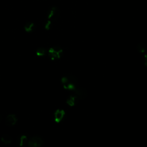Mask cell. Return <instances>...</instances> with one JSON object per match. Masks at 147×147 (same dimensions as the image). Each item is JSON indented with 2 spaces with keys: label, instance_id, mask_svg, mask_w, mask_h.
I'll return each mask as SVG.
<instances>
[{
  "label": "cell",
  "instance_id": "1",
  "mask_svg": "<svg viewBox=\"0 0 147 147\" xmlns=\"http://www.w3.org/2000/svg\"><path fill=\"white\" fill-rule=\"evenodd\" d=\"M61 82L63 87L67 90H74L76 87V78L72 75H67L61 78Z\"/></svg>",
  "mask_w": 147,
  "mask_h": 147
},
{
  "label": "cell",
  "instance_id": "2",
  "mask_svg": "<svg viewBox=\"0 0 147 147\" xmlns=\"http://www.w3.org/2000/svg\"><path fill=\"white\" fill-rule=\"evenodd\" d=\"M63 53V49L58 46L51 47L48 50V55L52 60L60 58Z\"/></svg>",
  "mask_w": 147,
  "mask_h": 147
},
{
  "label": "cell",
  "instance_id": "3",
  "mask_svg": "<svg viewBox=\"0 0 147 147\" xmlns=\"http://www.w3.org/2000/svg\"><path fill=\"white\" fill-rule=\"evenodd\" d=\"M27 143L28 147H42L44 141L41 137L34 136L31 137Z\"/></svg>",
  "mask_w": 147,
  "mask_h": 147
},
{
  "label": "cell",
  "instance_id": "4",
  "mask_svg": "<svg viewBox=\"0 0 147 147\" xmlns=\"http://www.w3.org/2000/svg\"><path fill=\"white\" fill-rule=\"evenodd\" d=\"M59 16H60V11L57 7L55 6H53L48 10L47 13L48 20H49L51 22L55 21L58 19Z\"/></svg>",
  "mask_w": 147,
  "mask_h": 147
},
{
  "label": "cell",
  "instance_id": "5",
  "mask_svg": "<svg viewBox=\"0 0 147 147\" xmlns=\"http://www.w3.org/2000/svg\"><path fill=\"white\" fill-rule=\"evenodd\" d=\"M74 90V93L75 95L79 99L83 100L86 99L88 96L87 90L84 87H76Z\"/></svg>",
  "mask_w": 147,
  "mask_h": 147
},
{
  "label": "cell",
  "instance_id": "6",
  "mask_svg": "<svg viewBox=\"0 0 147 147\" xmlns=\"http://www.w3.org/2000/svg\"><path fill=\"white\" fill-rule=\"evenodd\" d=\"M17 121V118L14 114H9L8 115L5 120L6 125L7 126H14Z\"/></svg>",
  "mask_w": 147,
  "mask_h": 147
},
{
  "label": "cell",
  "instance_id": "7",
  "mask_svg": "<svg viewBox=\"0 0 147 147\" xmlns=\"http://www.w3.org/2000/svg\"><path fill=\"white\" fill-rule=\"evenodd\" d=\"M65 115V111L61 109H57L54 113V119L57 123L60 122L64 118Z\"/></svg>",
  "mask_w": 147,
  "mask_h": 147
},
{
  "label": "cell",
  "instance_id": "8",
  "mask_svg": "<svg viewBox=\"0 0 147 147\" xmlns=\"http://www.w3.org/2000/svg\"><path fill=\"white\" fill-rule=\"evenodd\" d=\"M35 28V24L32 21H28L24 25V29L25 32L27 33L33 32Z\"/></svg>",
  "mask_w": 147,
  "mask_h": 147
},
{
  "label": "cell",
  "instance_id": "9",
  "mask_svg": "<svg viewBox=\"0 0 147 147\" xmlns=\"http://www.w3.org/2000/svg\"><path fill=\"white\" fill-rule=\"evenodd\" d=\"M78 99H79L78 98L76 95L70 96L69 98H68L66 102L68 105H69L71 106H73L77 103Z\"/></svg>",
  "mask_w": 147,
  "mask_h": 147
},
{
  "label": "cell",
  "instance_id": "10",
  "mask_svg": "<svg viewBox=\"0 0 147 147\" xmlns=\"http://www.w3.org/2000/svg\"><path fill=\"white\" fill-rule=\"evenodd\" d=\"M1 141L5 145L10 144L11 142V140H12L11 136L9 134H3L1 137Z\"/></svg>",
  "mask_w": 147,
  "mask_h": 147
},
{
  "label": "cell",
  "instance_id": "11",
  "mask_svg": "<svg viewBox=\"0 0 147 147\" xmlns=\"http://www.w3.org/2000/svg\"><path fill=\"white\" fill-rule=\"evenodd\" d=\"M47 53V49L44 47H38L36 51V54L37 56L41 57L45 55Z\"/></svg>",
  "mask_w": 147,
  "mask_h": 147
},
{
  "label": "cell",
  "instance_id": "12",
  "mask_svg": "<svg viewBox=\"0 0 147 147\" xmlns=\"http://www.w3.org/2000/svg\"><path fill=\"white\" fill-rule=\"evenodd\" d=\"M18 141L19 146H23L28 142L27 137L25 135H22L19 138Z\"/></svg>",
  "mask_w": 147,
  "mask_h": 147
},
{
  "label": "cell",
  "instance_id": "13",
  "mask_svg": "<svg viewBox=\"0 0 147 147\" xmlns=\"http://www.w3.org/2000/svg\"><path fill=\"white\" fill-rule=\"evenodd\" d=\"M137 49L140 53H144L146 52V47L144 43H139L137 45Z\"/></svg>",
  "mask_w": 147,
  "mask_h": 147
},
{
  "label": "cell",
  "instance_id": "14",
  "mask_svg": "<svg viewBox=\"0 0 147 147\" xmlns=\"http://www.w3.org/2000/svg\"><path fill=\"white\" fill-rule=\"evenodd\" d=\"M51 24H52V22L51 21H49V20H48L47 21V22L45 23V26H44L45 29L46 30H49L50 29V28H51Z\"/></svg>",
  "mask_w": 147,
  "mask_h": 147
},
{
  "label": "cell",
  "instance_id": "15",
  "mask_svg": "<svg viewBox=\"0 0 147 147\" xmlns=\"http://www.w3.org/2000/svg\"><path fill=\"white\" fill-rule=\"evenodd\" d=\"M144 64L147 67V52L144 55Z\"/></svg>",
  "mask_w": 147,
  "mask_h": 147
},
{
  "label": "cell",
  "instance_id": "16",
  "mask_svg": "<svg viewBox=\"0 0 147 147\" xmlns=\"http://www.w3.org/2000/svg\"><path fill=\"white\" fill-rule=\"evenodd\" d=\"M1 120H2V116H1V114H0V123H1Z\"/></svg>",
  "mask_w": 147,
  "mask_h": 147
}]
</instances>
